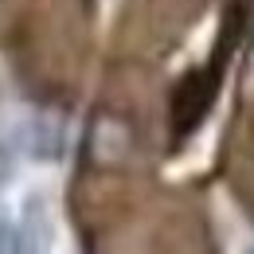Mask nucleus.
Returning <instances> with one entry per match:
<instances>
[{
    "label": "nucleus",
    "instance_id": "f257e3e1",
    "mask_svg": "<svg viewBox=\"0 0 254 254\" xmlns=\"http://www.w3.org/2000/svg\"><path fill=\"white\" fill-rule=\"evenodd\" d=\"M0 254H28L24 235H20V231H16L8 219H0Z\"/></svg>",
    "mask_w": 254,
    "mask_h": 254
},
{
    "label": "nucleus",
    "instance_id": "f03ea898",
    "mask_svg": "<svg viewBox=\"0 0 254 254\" xmlns=\"http://www.w3.org/2000/svg\"><path fill=\"white\" fill-rule=\"evenodd\" d=\"M251 254H254V251H251Z\"/></svg>",
    "mask_w": 254,
    "mask_h": 254
}]
</instances>
